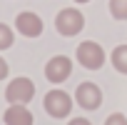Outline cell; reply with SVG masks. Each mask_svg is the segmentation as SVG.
I'll return each instance as SVG.
<instances>
[{"instance_id": "cell-1", "label": "cell", "mask_w": 127, "mask_h": 125, "mask_svg": "<svg viewBox=\"0 0 127 125\" xmlns=\"http://www.w3.org/2000/svg\"><path fill=\"white\" fill-rule=\"evenodd\" d=\"M42 105H45V113H47L50 118H55V120H65V118H70L75 100H72V95L65 93V90H50V93L45 95Z\"/></svg>"}, {"instance_id": "cell-9", "label": "cell", "mask_w": 127, "mask_h": 125, "mask_svg": "<svg viewBox=\"0 0 127 125\" xmlns=\"http://www.w3.org/2000/svg\"><path fill=\"white\" fill-rule=\"evenodd\" d=\"M112 68L117 70V73H122V75H127V45H117L115 50H112Z\"/></svg>"}, {"instance_id": "cell-8", "label": "cell", "mask_w": 127, "mask_h": 125, "mask_svg": "<svg viewBox=\"0 0 127 125\" xmlns=\"http://www.w3.org/2000/svg\"><path fill=\"white\" fill-rule=\"evenodd\" d=\"M3 120H5V125H32L35 123V118L28 110V105H8Z\"/></svg>"}, {"instance_id": "cell-5", "label": "cell", "mask_w": 127, "mask_h": 125, "mask_svg": "<svg viewBox=\"0 0 127 125\" xmlns=\"http://www.w3.org/2000/svg\"><path fill=\"white\" fill-rule=\"evenodd\" d=\"M72 73V60L67 55H55L47 60V65H45V78L52 83V85H60V83H65Z\"/></svg>"}, {"instance_id": "cell-14", "label": "cell", "mask_w": 127, "mask_h": 125, "mask_svg": "<svg viewBox=\"0 0 127 125\" xmlns=\"http://www.w3.org/2000/svg\"><path fill=\"white\" fill-rule=\"evenodd\" d=\"M67 125H92L87 118H72V120H67Z\"/></svg>"}, {"instance_id": "cell-11", "label": "cell", "mask_w": 127, "mask_h": 125, "mask_svg": "<svg viewBox=\"0 0 127 125\" xmlns=\"http://www.w3.org/2000/svg\"><path fill=\"white\" fill-rule=\"evenodd\" d=\"M13 40H15L13 28H10V25H5V23H0V50L13 48Z\"/></svg>"}, {"instance_id": "cell-10", "label": "cell", "mask_w": 127, "mask_h": 125, "mask_svg": "<svg viewBox=\"0 0 127 125\" xmlns=\"http://www.w3.org/2000/svg\"><path fill=\"white\" fill-rule=\"evenodd\" d=\"M110 13L115 20H127V0H110Z\"/></svg>"}, {"instance_id": "cell-13", "label": "cell", "mask_w": 127, "mask_h": 125, "mask_svg": "<svg viewBox=\"0 0 127 125\" xmlns=\"http://www.w3.org/2000/svg\"><path fill=\"white\" fill-rule=\"evenodd\" d=\"M8 70H10V68H8V62L0 58V80H5V78H8Z\"/></svg>"}, {"instance_id": "cell-2", "label": "cell", "mask_w": 127, "mask_h": 125, "mask_svg": "<svg viewBox=\"0 0 127 125\" xmlns=\"http://www.w3.org/2000/svg\"><path fill=\"white\" fill-rule=\"evenodd\" d=\"M85 28V15L77 10V8H62L55 18V30L65 38H72L77 35L80 30Z\"/></svg>"}, {"instance_id": "cell-3", "label": "cell", "mask_w": 127, "mask_h": 125, "mask_svg": "<svg viewBox=\"0 0 127 125\" xmlns=\"http://www.w3.org/2000/svg\"><path fill=\"white\" fill-rule=\"evenodd\" d=\"M35 98V83L30 78H15L5 88V100L10 105H28Z\"/></svg>"}, {"instance_id": "cell-7", "label": "cell", "mask_w": 127, "mask_h": 125, "mask_svg": "<svg viewBox=\"0 0 127 125\" xmlns=\"http://www.w3.org/2000/svg\"><path fill=\"white\" fill-rule=\"evenodd\" d=\"M15 30L25 38H37V35H42V20H40V15L25 10L15 18Z\"/></svg>"}, {"instance_id": "cell-12", "label": "cell", "mask_w": 127, "mask_h": 125, "mask_svg": "<svg viewBox=\"0 0 127 125\" xmlns=\"http://www.w3.org/2000/svg\"><path fill=\"white\" fill-rule=\"evenodd\" d=\"M105 125H127V118H125L122 113H112V115L105 120Z\"/></svg>"}, {"instance_id": "cell-15", "label": "cell", "mask_w": 127, "mask_h": 125, "mask_svg": "<svg viewBox=\"0 0 127 125\" xmlns=\"http://www.w3.org/2000/svg\"><path fill=\"white\" fill-rule=\"evenodd\" d=\"M75 3H90V0H75Z\"/></svg>"}, {"instance_id": "cell-4", "label": "cell", "mask_w": 127, "mask_h": 125, "mask_svg": "<svg viewBox=\"0 0 127 125\" xmlns=\"http://www.w3.org/2000/svg\"><path fill=\"white\" fill-rule=\"evenodd\" d=\"M75 55H77V62H80L82 68H87V70H100V68L105 65V50H102V45H97L95 40L80 43Z\"/></svg>"}, {"instance_id": "cell-6", "label": "cell", "mask_w": 127, "mask_h": 125, "mask_svg": "<svg viewBox=\"0 0 127 125\" xmlns=\"http://www.w3.org/2000/svg\"><path fill=\"white\" fill-rule=\"evenodd\" d=\"M75 100H77V105H80L82 110H97V108L102 105V90H100L95 83L85 80V83L77 85V90H75Z\"/></svg>"}]
</instances>
